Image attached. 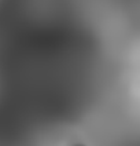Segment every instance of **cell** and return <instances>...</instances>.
<instances>
[{
    "label": "cell",
    "instance_id": "6da1fadb",
    "mask_svg": "<svg viewBox=\"0 0 140 146\" xmlns=\"http://www.w3.org/2000/svg\"><path fill=\"white\" fill-rule=\"evenodd\" d=\"M74 146H82V145H74Z\"/></svg>",
    "mask_w": 140,
    "mask_h": 146
}]
</instances>
